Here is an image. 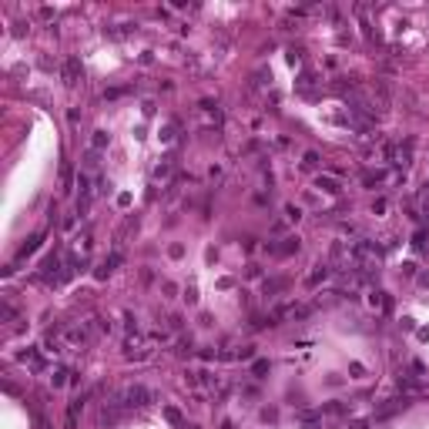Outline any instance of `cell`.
Returning a JSON list of instances; mask_svg holds the SVG:
<instances>
[{"label":"cell","mask_w":429,"mask_h":429,"mask_svg":"<svg viewBox=\"0 0 429 429\" xmlns=\"http://www.w3.org/2000/svg\"><path fill=\"white\" fill-rule=\"evenodd\" d=\"M118 399H121L124 409H145V406H151L154 399H158V392H154V389H148V386H141V382H134V386L121 389V392H118Z\"/></svg>","instance_id":"cell-1"},{"label":"cell","mask_w":429,"mask_h":429,"mask_svg":"<svg viewBox=\"0 0 429 429\" xmlns=\"http://www.w3.org/2000/svg\"><path fill=\"white\" fill-rule=\"evenodd\" d=\"M81 77H84L81 61H77V57H67V61H64V84H71V88H74V84L81 81Z\"/></svg>","instance_id":"cell-2"},{"label":"cell","mask_w":429,"mask_h":429,"mask_svg":"<svg viewBox=\"0 0 429 429\" xmlns=\"http://www.w3.org/2000/svg\"><path fill=\"white\" fill-rule=\"evenodd\" d=\"M64 335H67V342H71V346H88V339H91V325H71Z\"/></svg>","instance_id":"cell-3"},{"label":"cell","mask_w":429,"mask_h":429,"mask_svg":"<svg viewBox=\"0 0 429 429\" xmlns=\"http://www.w3.org/2000/svg\"><path fill=\"white\" fill-rule=\"evenodd\" d=\"M316 188H319V191H325V194H339V191H342V181L332 178V175H319V178H316Z\"/></svg>","instance_id":"cell-4"},{"label":"cell","mask_w":429,"mask_h":429,"mask_svg":"<svg viewBox=\"0 0 429 429\" xmlns=\"http://www.w3.org/2000/svg\"><path fill=\"white\" fill-rule=\"evenodd\" d=\"M107 145H111V134H107V131H94V138H91V148H94V151H104Z\"/></svg>","instance_id":"cell-5"},{"label":"cell","mask_w":429,"mask_h":429,"mask_svg":"<svg viewBox=\"0 0 429 429\" xmlns=\"http://www.w3.org/2000/svg\"><path fill=\"white\" fill-rule=\"evenodd\" d=\"M97 168H101V151L91 148V151L84 154V171H97Z\"/></svg>","instance_id":"cell-6"},{"label":"cell","mask_w":429,"mask_h":429,"mask_svg":"<svg viewBox=\"0 0 429 429\" xmlns=\"http://www.w3.org/2000/svg\"><path fill=\"white\" fill-rule=\"evenodd\" d=\"M151 178H154V181H168V178H171V161H161V164H154Z\"/></svg>","instance_id":"cell-7"},{"label":"cell","mask_w":429,"mask_h":429,"mask_svg":"<svg viewBox=\"0 0 429 429\" xmlns=\"http://www.w3.org/2000/svg\"><path fill=\"white\" fill-rule=\"evenodd\" d=\"M329 275H332V268H319V272H312V275H308V285H319V282H325V278H329Z\"/></svg>","instance_id":"cell-8"},{"label":"cell","mask_w":429,"mask_h":429,"mask_svg":"<svg viewBox=\"0 0 429 429\" xmlns=\"http://www.w3.org/2000/svg\"><path fill=\"white\" fill-rule=\"evenodd\" d=\"M285 289V278H272V282H265V295H275V292Z\"/></svg>","instance_id":"cell-9"},{"label":"cell","mask_w":429,"mask_h":429,"mask_svg":"<svg viewBox=\"0 0 429 429\" xmlns=\"http://www.w3.org/2000/svg\"><path fill=\"white\" fill-rule=\"evenodd\" d=\"M37 245H41V235H34L31 242H27L24 248H20V259H27V255H31V251H37Z\"/></svg>","instance_id":"cell-10"},{"label":"cell","mask_w":429,"mask_h":429,"mask_svg":"<svg viewBox=\"0 0 429 429\" xmlns=\"http://www.w3.org/2000/svg\"><path fill=\"white\" fill-rule=\"evenodd\" d=\"M285 218H289V221H299V218H302L299 205H285Z\"/></svg>","instance_id":"cell-11"},{"label":"cell","mask_w":429,"mask_h":429,"mask_svg":"<svg viewBox=\"0 0 429 429\" xmlns=\"http://www.w3.org/2000/svg\"><path fill=\"white\" fill-rule=\"evenodd\" d=\"M14 316H17V308L10 305V302H4V308H0V319H4V322H10Z\"/></svg>","instance_id":"cell-12"},{"label":"cell","mask_w":429,"mask_h":429,"mask_svg":"<svg viewBox=\"0 0 429 429\" xmlns=\"http://www.w3.org/2000/svg\"><path fill=\"white\" fill-rule=\"evenodd\" d=\"M67 376H71V373H64V369H57V373H54V389H61V386H64V382H67Z\"/></svg>","instance_id":"cell-13"},{"label":"cell","mask_w":429,"mask_h":429,"mask_svg":"<svg viewBox=\"0 0 429 429\" xmlns=\"http://www.w3.org/2000/svg\"><path fill=\"white\" fill-rule=\"evenodd\" d=\"M382 178H386V175H382V171H369V175H365V185H379Z\"/></svg>","instance_id":"cell-14"},{"label":"cell","mask_w":429,"mask_h":429,"mask_svg":"<svg viewBox=\"0 0 429 429\" xmlns=\"http://www.w3.org/2000/svg\"><path fill=\"white\" fill-rule=\"evenodd\" d=\"M316 164H319V154H316V151H308V154H305V161H302V168H316Z\"/></svg>","instance_id":"cell-15"},{"label":"cell","mask_w":429,"mask_h":429,"mask_svg":"<svg viewBox=\"0 0 429 429\" xmlns=\"http://www.w3.org/2000/svg\"><path fill=\"white\" fill-rule=\"evenodd\" d=\"M251 373H255V376H265L268 373V362H265V359H259V362L251 365Z\"/></svg>","instance_id":"cell-16"}]
</instances>
